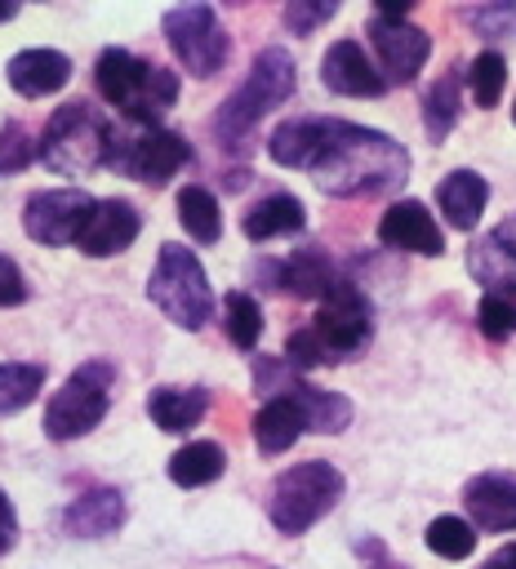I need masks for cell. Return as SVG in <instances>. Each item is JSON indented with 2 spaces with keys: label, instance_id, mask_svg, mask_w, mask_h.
<instances>
[{
  "label": "cell",
  "instance_id": "cell-1",
  "mask_svg": "<svg viewBox=\"0 0 516 569\" xmlns=\"http://www.w3.org/2000/svg\"><path fill=\"white\" fill-rule=\"evenodd\" d=\"M267 151L285 169H307L325 196H383L409 178V151L351 120L298 116L271 129Z\"/></svg>",
  "mask_w": 516,
  "mask_h": 569
},
{
  "label": "cell",
  "instance_id": "cell-2",
  "mask_svg": "<svg viewBox=\"0 0 516 569\" xmlns=\"http://www.w3.org/2000/svg\"><path fill=\"white\" fill-rule=\"evenodd\" d=\"M294 89H298L294 58H289L285 49H276V44L262 49V53L254 58L249 76L240 80V89H236V93L218 107V116H214L218 147H227V151H245L254 124H258L271 107H280L285 98H294Z\"/></svg>",
  "mask_w": 516,
  "mask_h": 569
},
{
  "label": "cell",
  "instance_id": "cell-3",
  "mask_svg": "<svg viewBox=\"0 0 516 569\" xmlns=\"http://www.w3.org/2000/svg\"><path fill=\"white\" fill-rule=\"evenodd\" d=\"M93 84L125 120L147 129L178 102V76L169 67L133 58L129 49H102L93 67Z\"/></svg>",
  "mask_w": 516,
  "mask_h": 569
},
{
  "label": "cell",
  "instance_id": "cell-4",
  "mask_svg": "<svg viewBox=\"0 0 516 569\" xmlns=\"http://www.w3.org/2000/svg\"><path fill=\"white\" fill-rule=\"evenodd\" d=\"M107 151H111V124L102 120L98 107H89L85 98L53 107L40 133V160L53 173H71V178L93 173L98 164H107Z\"/></svg>",
  "mask_w": 516,
  "mask_h": 569
},
{
  "label": "cell",
  "instance_id": "cell-5",
  "mask_svg": "<svg viewBox=\"0 0 516 569\" xmlns=\"http://www.w3.org/2000/svg\"><path fill=\"white\" fill-rule=\"evenodd\" d=\"M147 298L178 325V329H200L214 316V289L209 276L200 267V258L182 244H160L151 280H147Z\"/></svg>",
  "mask_w": 516,
  "mask_h": 569
},
{
  "label": "cell",
  "instance_id": "cell-6",
  "mask_svg": "<svg viewBox=\"0 0 516 569\" xmlns=\"http://www.w3.org/2000/svg\"><path fill=\"white\" fill-rule=\"evenodd\" d=\"M338 498H343V471L325 458H311V462H294L289 471L276 476L267 511L280 533H307Z\"/></svg>",
  "mask_w": 516,
  "mask_h": 569
},
{
  "label": "cell",
  "instance_id": "cell-7",
  "mask_svg": "<svg viewBox=\"0 0 516 569\" xmlns=\"http://www.w3.org/2000/svg\"><path fill=\"white\" fill-rule=\"evenodd\" d=\"M369 316H374V311H369V298H365L351 280H338V284L320 298V307H316V316H311V325H307L320 365L356 360V356L369 347V338H374V320H369Z\"/></svg>",
  "mask_w": 516,
  "mask_h": 569
},
{
  "label": "cell",
  "instance_id": "cell-8",
  "mask_svg": "<svg viewBox=\"0 0 516 569\" xmlns=\"http://www.w3.org/2000/svg\"><path fill=\"white\" fill-rule=\"evenodd\" d=\"M111 365L102 360H89L85 369H76L62 391H53V400L44 405V436L49 440H76V436H89L102 418H107V405H111Z\"/></svg>",
  "mask_w": 516,
  "mask_h": 569
},
{
  "label": "cell",
  "instance_id": "cell-9",
  "mask_svg": "<svg viewBox=\"0 0 516 569\" xmlns=\"http://www.w3.org/2000/svg\"><path fill=\"white\" fill-rule=\"evenodd\" d=\"M165 40L173 49V58L187 67V76L209 80L227 67L231 58V40L218 22V13L209 4H178L165 13Z\"/></svg>",
  "mask_w": 516,
  "mask_h": 569
},
{
  "label": "cell",
  "instance_id": "cell-10",
  "mask_svg": "<svg viewBox=\"0 0 516 569\" xmlns=\"http://www.w3.org/2000/svg\"><path fill=\"white\" fill-rule=\"evenodd\" d=\"M187 160H191V147L173 129H156V124L133 138L111 133V151H107V169H120L125 178H138L147 187H165Z\"/></svg>",
  "mask_w": 516,
  "mask_h": 569
},
{
  "label": "cell",
  "instance_id": "cell-11",
  "mask_svg": "<svg viewBox=\"0 0 516 569\" xmlns=\"http://www.w3.org/2000/svg\"><path fill=\"white\" fill-rule=\"evenodd\" d=\"M93 196L80 187H53V191H36L22 204V231L36 244H76L89 213H93Z\"/></svg>",
  "mask_w": 516,
  "mask_h": 569
},
{
  "label": "cell",
  "instance_id": "cell-12",
  "mask_svg": "<svg viewBox=\"0 0 516 569\" xmlns=\"http://www.w3.org/2000/svg\"><path fill=\"white\" fill-rule=\"evenodd\" d=\"M369 44L383 62L387 84H409L431 53V36L423 27H414L405 18H378V13L369 18Z\"/></svg>",
  "mask_w": 516,
  "mask_h": 569
},
{
  "label": "cell",
  "instance_id": "cell-13",
  "mask_svg": "<svg viewBox=\"0 0 516 569\" xmlns=\"http://www.w3.org/2000/svg\"><path fill=\"white\" fill-rule=\"evenodd\" d=\"M463 507H467V525L480 533H507L516 529V476L507 471H485L472 476L463 489Z\"/></svg>",
  "mask_w": 516,
  "mask_h": 569
},
{
  "label": "cell",
  "instance_id": "cell-14",
  "mask_svg": "<svg viewBox=\"0 0 516 569\" xmlns=\"http://www.w3.org/2000/svg\"><path fill=\"white\" fill-rule=\"evenodd\" d=\"M320 84L329 93H343V98H378V93H387L383 71L365 58V49L356 40H334L329 44V53L320 58Z\"/></svg>",
  "mask_w": 516,
  "mask_h": 569
},
{
  "label": "cell",
  "instance_id": "cell-15",
  "mask_svg": "<svg viewBox=\"0 0 516 569\" xmlns=\"http://www.w3.org/2000/svg\"><path fill=\"white\" fill-rule=\"evenodd\" d=\"M138 231H142V213L129 200H116L111 196V200H98L93 204V213H89L76 249L89 253V258H111V253H125L138 240Z\"/></svg>",
  "mask_w": 516,
  "mask_h": 569
},
{
  "label": "cell",
  "instance_id": "cell-16",
  "mask_svg": "<svg viewBox=\"0 0 516 569\" xmlns=\"http://www.w3.org/2000/svg\"><path fill=\"white\" fill-rule=\"evenodd\" d=\"M378 240L387 249H405V253H423V258L445 253V236H440V227H436V218L427 213L423 200H396L378 218Z\"/></svg>",
  "mask_w": 516,
  "mask_h": 569
},
{
  "label": "cell",
  "instance_id": "cell-17",
  "mask_svg": "<svg viewBox=\"0 0 516 569\" xmlns=\"http://www.w3.org/2000/svg\"><path fill=\"white\" fill-rule=\"evenodd\" d=\"M467 271L476 284H485V293L516 298V227H498V231H485L480 240H472Z\"/></svg>",
  "mask_w": 516,
  "mask_h": 569
},
{
  "label": "cell",
  "instance_id": "cell-18",
  "mask_svg": "<svg viewBox=\"0 0 516 569\" xmlns=\"http://www.w3.org/2000/svg\"><path fill=\"white\" fill-rule=\"evenodd\" d=\"M4 76L22 98H49L71 80V58L58 49H22L9 58Z\"/></svg>",
  "mask_w": 516,
  "mask_h": 569
},
{
  "label": "cell",
  "instance_id": "cell-19",
  "mask_svg": "<svg viewBox=\"0 0 516 569\" xmlns=\"http://www.w3.org/2000/svg\"><path fill=\"white\" fill-rule=\"evenodd\" d=\"M436 204H440V213H445L449 227L472 231V227L480 222L485 204H489V182H485L476 169H454V173L440 178V187H436Z\"/></svg>",
  "mask_w": 516,
  "mask_h": 569
},
{
  "label": "cell",
  "instance_id": "cell-20",
  "mask_svg": "<svg viewBox=\"0 0 516 569\" xmlns=\"http://www.w3.org/2000/svg\"><path fill=\"white\" fill-rule=\"evenodd\" d=\"M125 525V498L120 489H89L80 498H71V507L62 511V529L71 538H107Z\"/></svg>",
  "mask_w": 516,
  "mask_h": 569
},
{
  "label": "cell",
  "instance_id": "cell-21",
  "mask_svg": "<svg viewBox=\"0 0 516 569\" xmlns=\"http://www.w3.org/2000/svg\"><path fill=\"white\" fill-rule=\"evenodd\" d=\"M302 431H307V422H302L298 400H294L289 391H271V400H267V405L258 409V418H254V445L276 458V453H285Z\"/></svg>",
  "mask_w": 516,
  "mask_h": 569
},
{
  "label": "cell",
  "instance_id": "cell-22",
  "mask_svg": "<svg viewBox=\"0 0 516 569\" xmlns=\"http://www.w3.org/2000/svg\"><path fill=\"white\" fill-rule=\"evenodd\" d=\"M205 409H209V391H205V387H156V391L147 396L151 422H156L160 431H169V436L191 431V427L205 418Z\"/></svg>",
  "mask_w": 516,
  "mask_h": 569
},
{
  "label": "cell",
  "instance_id": "cell-23",
  "mask_svg": "<svg viewBox=\"0 0 516 569\" xmlns=\"http://www.w3.org/2000/svg\"><path fill=\"white\" fill-rule=\"evenodd\" d=\"M334 284H338L334 262L320 249H298L276 267V280H271V289H285L294 298H325Z\"/></svg>",
  "mask_w": 516,
  "mask_h": 569
},
{
  "label": "cell",
  "instance_id": "cell-24",
  "mask_svg": "<svg viewBox=\"0 0 516 569\" xmlns=\"http://www.w3.org/2000/svg\"><path fill=\"white\" fill-rule=\"evenodd\" d=\"M276 391H289V396L298 400L307 431L338 436V431L351 422V400H347V396H338V391H325V387H311V382H298V378H294V382H285V387H276Z\"/></svg>",
  "mask_w": 516,
  "mask_h": 569
},
{
  "label": "cell",
  "instance_id": "cell-25",
  "mask_svg": "<svg viewBox=\"0 0 516 569\" xmlns=\"http://www.w3.org/2000/svg\"><path fill=\"white\" fill-rule=\"evenodd\" d=\"M302 222H307V209H302V200L298 196H285V191H276V196H262L249 213H245V236L249 240H271V236H294V231H302Z\"/></svg>",
  "mask_w": 516,
  "mask_h": 569
},
{
  "label": "cell",
  "instance_id": "cell-26",
  "mask_svg": "<svg viewBox=\"0 0 516 569\" xmlns=\"http://www.w3.org/2000/svg\"><path fill=\"white\" fill-rule=\"evenodd\" d=\"M222 471H227V453H222V445H214V440H191V445H182V449L169 458V480L182 485V489L214 485Z\"/></svg>",
  "mask_w": 516,
  "mask_h": 569
},
{
  "label": "cell",
  "instance_id": "cell-27",
  "mask_svg": "<svg viewBox=\"0 0 516 569\" xmlns=\"http://www.w3.org/2000/svg\"><path fill=\"white\" fill-rule=\"evenodd\" d=\"M178 222H182V231L196 244H218V236H222V209H218L214 191H205L196 182L182 187L178 191Z\"/></svg>",
  "mask_w": 516,
  "mask_h": 569
},
{
  "label": "cell",
  "instance_id": "cell-28",
  "mask_svg": "<svg viewBox=\"0 0 516 569\" xmlns=\"http://www.w3.org/2000/svg\"><path fill=\"white\" fill-rule=\"evenodd\" d=\"M458 107H463V98H458V76L449 71V76H440V80L423 93V129H427L431 142H440V138L454 129Z\"/></svg>",
  "mask_w": 516,
  "mask_h": 569
},
{
  "label": "cell",
  "instance_id": "cell-29",
  "mask_svg": "<svg viewBox=\"0 0 516 569\" xmlns=\"http://www.w3.org/2000/svg\"><path fill=\"white\" fill-rule=\"evenodd\" d=\"M44 387V365H22V360H9L0 365V413H18L27 409Z\"/></svg>",
  "mask_w": 516,
  "mask_h": 569
},
{
  "label": "cell",
  "instance_id": "cell-30",
  "mask_svg": "<svg viewBox=\"0 0 516 569\" xmlns=\"http://www.w3.org/2000/svg\"><path fill=\"white\" fill-rule=\"evenodd\" d=\"M227 338H231V347H240V351H254L258 347V338H262V307H258V298H249L245 289H231L227 293Z\"/></svg>",
  "mask_w": 516,
  "mask_h": 569
},
{
  "label": "cell",
  "instance_id": "cell-31",
  "mask_svg": "<svg viewBox=\"0 0 516 569\" xmlns=\"http://www.w3.org/2000/svg\"><path fill=\"white\" fill-rule=\"evenodd\" d=\"M467 84H472V98H476V107H498V98H503V84H507V58L503 53H494V49H485V53H476L472 58V67H467Z\"/></svg>",
  "mask_w": 516,
  "mask_h": 569
},
{
  "label": "cell",
  "instance_id": "cell-32",
  "mask_svg": "<svg viewBox=\"0 0 516 569\" xmlns=\"http://www.w3.org/2000/svg\"><path fill=\"white\" fill-rule=\"evenodd\" d=\"M427 547L436 556H445V560H467L472 547H476V529L467 520H458V516H436L427 525Z\"/></svg>",
  "mask_w": 516,
  "mask_h": 569
},
{
  "label": "cell",
  "instance_id": "cell-33",
  "mask_svg": "<svg viewBox=\"0 0 516 569\" xmlns=\"http://www.w3.org/2000/svg\"><path fill=\"white\" fill-rule=\"evenodd\" d=\"M36 156H40V147L31 142V133L18 120H4L0 124V178L4 173H22Z\"/></svg>",
  "mask_w": 516,
  "mask_h": 569
},
{
  "label": "cell",
  "instance_id": "cell-34",
  "mask_svg": "<svg viewBox=\"0 0 516 569\" xmlns=\"http://www.w3.org/2000/svg\"><path fill=\"white\" fill-rule=\"evenodd\" d=\"M476 329L489 338V342H503L516 333V298H494L485 293L480 307H476Z\"/></svg>",
  "mask_w": 516,
  "mask_h": 569
},
{
  "label": "cell",
  "instance_id": "cell-35",
  "mask_svg": "<svg viewBox=\"0 0 516 569\" xmlns=\"http://www.w3.org/2000/svg\"><path fill=\"white\" fill-rule=\"evenodd\" d=\"M334 13H338V4H334V0H316V4L294 0V4H285V27H289L294 36H307V31H316L320 22H329Z\"/></svg>",
  "mask_w": 516,
  "mask_h": 569
},
{
  "label": "cell",
  "instance_id": "cell-36",
  "mask_svg": "<svg viewBox=\"0 0 516 569\" xmlns=\"http://www.w3.org/2000/svg\"><path fill=\"white\" fill-rule=\"evenodd\" d=\"M18 302H27V280H22L18 262L0 253V307H18Z\"/></svg>",
  "mask_w": 516,
  "mask_h": 569
},
{
  "label": "cell",
  "instance_id": "cell-37",
  "mask_svg": "<svg viewBox=\"0 0 516 569\" xmlns=\"http://www.w3.org/2000/svg\"><path fill=\"white\" fill-rule=\"evenodd\" d=\"M13 538H18V516H13V502H9V493L0 489V556L13 547Z\"/></svg>",
  "mask_w": 516,
  "mask_h": 569
},
{
  "label": "cell",
  "instance_id": "cell-38",
  "mask_svg": "<svg viewBox=\"0 0 516 569\" xmlns=\"http://www.w3.org/2000/svg\"><path fill=\"white\" fill-rule=\"evenodd\" d=\"M485 569H516V542H507V547H498L489 560H485Z\"/></svg>",
  "mask_w": 516,
  "mask_h": 569
},
{
  "label": "cell",
  "instance_id": "cell-39",
  "mask_svg": "<svg viewBox=\"0 0 516 569\" xmlns=\"http://www.w3.org/2000/svg\"><path fill=\"white\" fill-rule=\"evenodd\" d=\"M409 9H414L409 0H383L374 13H378V18H409Z\"/></svg>",
  "mask_w": 516,
  "mask_h": 569
},
{
  "label": "cell",
  "instance_id": "cell-40",
  "mask_svg": "<svg viewBox=\"0 0 516 569\" xmlns=\"http://www.w3.org/2000/svg\"><path fill=\"white\" fill-rule=\"evenodd\" d=\"M13 13H18V4H0V22H4V18H13Z\"/></svg>",
  "mask_w": 516,
  "mask_h": 569
},
{
  "label": "cell",
  "instance_id": "cell-41",
  "mask_svg": "<svg viewBox=\"0 0 516 569\" xmlns=\"http://www.w3.org/2000/svg\"><path fill=\"white\" fill-rule=\"evenodd\" d=\"M374 569H405V565H391V560H378Z\"/></svg>",
  "mask_w": 516,
  "mask_h": 569
},
{
  "label": "cell",
  "instance_id": "cell-42",
  "mask_svg": "<svg viewBox=\"0 0 516 569\" xmlns=\"http://www.w3.org/2000/svg\"><path fill=\"white\" fill-rule=\"evenodd\" d=\"M512 124H516V107H512Z\"/></svg>",
  "mask_w": 516,
  "mask_h": 569
},
{
  "label": "cell",
  "instance_id": "cell-43",
  "mask_svg": "<svg viewBox=\"0 0 516 569\" xmlns=\"http://www.w3.org/2000/svg\"><path fill=\"white\" fill-rule=\"evenodd\" d=\"M512 227H516V222H512Z\"/></svg>",
  "mask_w": 516,
  "mask_h": 569
}]
</instances>
